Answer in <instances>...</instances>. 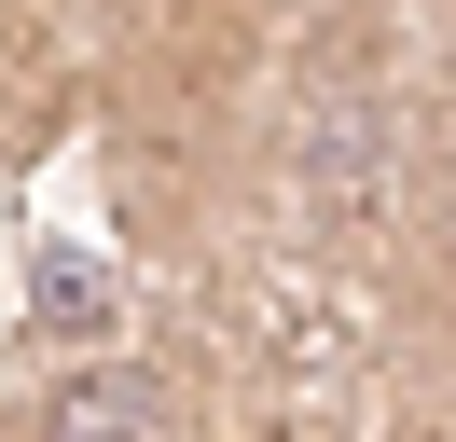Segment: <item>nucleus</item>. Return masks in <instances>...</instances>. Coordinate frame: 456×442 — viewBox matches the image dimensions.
Returning a JSON list of instances; mask_svg holds the SVG:
<instances>
[{"label": "nucleus", "instance_id": "f257e3e1", "mask_svg": "<svg viewBox=\"0 0 456 442\" xmlns=\"http://www.w3.org/2000/svg\"><path fill=\"white\" fill-rule=\"evenodd\" d=\"M249 442H290V429H249Z\"/></svg>", "mask_w": 456, "mask_h": 442}]
</instances>
